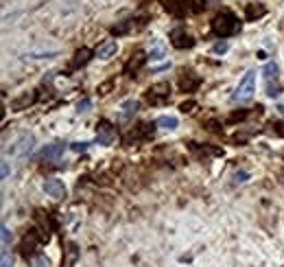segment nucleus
<instances>
[{
  "label": "nucleus",
  "mask_w": 284,
  "mask_h": 267,
  "mask_svg": "<svg viewBox=\"0 0 284 267\" xmlns=\"http://www.w3.org/2000/svg\"><path fill=\"white\" fill-rule=\"evenodd\" d=\"M239 29H240V22L236 20V16L230 13V11L218 13V16L212 20V31L218 37H230V35H234Z\"/></svg>",
  "instance_id": "1"
},
{
  "label": "nucleus",
  "mask_w": 284,
  "mask_h": 267,
  "mask_svg": "<svg viewBox=\"0 0 284 267\" xmlns=\"http://www.w3.org/2000/svg\"><path fill=\"white\" fill-rule=\"evenodd\" d=\"M254 92H256V70L249 68L247 73L243 74V79L239 81V88H236V92H234L232 99L239 101V103H247V101H251Z\"/></svg>",
  "instance_id": "2"
},
{
  "label": "nucleus",
  "mask_w": 284,
  "mask_h": 267,
  "mask_svg": "<svg viewBox=\"0 0 284 267\" xmlns=\"http://www.w3.org/2000/svg\"><path fill=\"white\" fill-rule=\"evenodd\" d=\"M171 99V83L169 81H157L147 90V101L151 105H162Z\"/></svg>",
  "instance_id": "3"
},
{
  "label": "nucleus",
  "mask_w": 284,
  "mask_h": 267,
  "mask_svg": "<svg viewBox=\"0 0 284 267\" xmlns=\"http://www.w3.org/2000/svg\"><path fill=\"white\" fill-rule=\"evenodd\" d=\"M33 145H35V136L29 134V132H24V134H20L11 143L9 153H11V156H26V153L33 151Z\"/></svg>",
  "instance_id": "4"
},
{
  "label": "nucleus",
  "mask_w": 284,
  "mask_h": 267,
  "mask_svg": "<svg viewBox=\"0 0 284 267\" xmlns=\"http://www.w3.org/2000/svg\"><path fill=\"white\" fill-rule=\"evenodd\" d=\"M171 44H173L175 49L184 50V49H193L195 40L190 33H186V29H173L171 31Z\"/></svg>",
  "instance_id": "5"
},
{
  "label": "nucleus",
  "mask_w": 284,
  "mask_h": 267,
  "mask_svg": "<svg viewBox=\"0 0 284 267\" xmlns=\"http://www.w3.org/2000/svg\"><path fill=\"white\" fill-rule=\"evenodd\" d=\"M44 193L48 197L62 199V197H66V184L62 180H57V177H50V180L44 182Z\"/></svg>",
  "instance_id": "6"
},
{
  "label": "nucleus",
  "mask_w": 284,
  "mask_h": 267,
  "mask_svg": "<svg viewBox=\"0 0 284 267\" xmlns=\"http://www.w3.org/2000/svg\"><path fill=\"white\" fill-rule=\"evenodd\" d=\"M96 140H99L101 145H111L116 140V129L111 127L107 121H103V123L96 127Z\"/></svg>",
  "instance_id": "7"
},
{
  "label": "nucleus",
  "mask_w": 284,
  "mask_h": 267,
  "mask_svg": "<svg viewBox=\"0 0 284 267\" xmlns=\"http://www.w3.org/2000/svg\"><path fill=\"white\" fill-rule=\"evenodd\" d=\"M66 151V145L64 143H53V145H46L44 149L40 151V158L42 160H57V158L64 156Z\"/></svg>",
  "instance_id": "8"
},
{
  "label": "nucleus",
  "mask_w": 284,
  "mask_h": 267,
  "mask_svg": "<svg viewBox=\"0 0 284 267\" xmlns=\"http://www.w3.org/2000/svg\"><path fill=\"white\" fill-rule=\"evenodd\" d=\"M35 103V92H22L20 97L11 101V110L13 112H22V110H29L31 105Z\"/></svg>",
  "instance_id": "9"
},
{
  "label": "nucleus",
  "mask_w": 284,
  "mask_h": 267,
  "mask_svg": "<svg viewBox=\"0 0 284 267\" xmlns=\"http://www.w3.org/2000/svg\"><path fill=\"white\" fill-rule=\"evenodd\" d=\"M199 83H201V77H199V74H195V73H184V74H181V79H179L181 92H193V90H197Z\"/></svg>",
  "instance_id": "10"
},
{
  "label": "nucleus",
  "mask_w": 284,
  "mask_h": 267,
  "mask_svg": "<svg viewBox=\"0 0 284 267\" xmlns=\"http://www.w3.org/2000/svg\"><path fill=\"white\" fill-rule=\"evenodd\" d=\"M37 243H40V237H37V230H29L22 239V254L24 256H31L35 252Z\"/></svg>",
  "instance_id": "11"
},
{
  "label": "nucleus",
  "mask_w": 284,
  "mask_h": 267,
  "mask_svg": "<svg viewBox=\"0 0 284 267\" xmlns=\"http://www.w3.org/2000/svg\"><path fill=\"white\" fill-rule=\"evenodd\" d=\"M147 59H149V57H147L144 53H136V55H131V59H129V62L125 64V73L131 74V77H133V74H136L138 70H140V68L144 66V64H147Z\"/></svg>",
  "instance_id": "12"
},
{
  "label": "nucleus",
  "mask_w": 284,
  "mask_h": 267,
  "mask_svg": "<svg viewBox=\"0 0 284 267\" xmlns=\"http://www.w3.org/2000/svg\"><path fill=\"white\" fill-rule=\"evenodd\" d=\"M116 50H118V44H116V40H107L103 42V44L96 49V57L99 59H109V57H114L116 55Z\"/></svg>",
  "instance_id": "13"
},
{
  "label": "nucleus",
  "mask_w": 284,
  "mask_h": 267,
  "mask_svg": "<svg viewBox=\"0 0 284 267\" xmlns=\"http://www.w3.org/2000/svg\"><path fill=\"white\" fill-rule=\"evenodd\" d=\"M138 112V101L136 99H127V101H123L120 103V112H118V116L123 121H127V119H131L133 114Z\"/></svg>",
  "instance_id": "14"
},
{
  "label": "nucleus",
  "mask_w": 284,
  "mask_h": 267,
  "mask_svg": "<svg viewBox=\"0 0 284 267\" xmlns=\"http://www.w3.org/2000/svg\"><path fill=\"white\" fill-rule=\"evenodd\" d=\"M264 13H267V9H264V4H260V2L247 4V9H245V18H247V22L258 20V18H262Z\"/></svg>",
  "instance_id": "15"
},
{
  "label": "nucleus",
  "mask_w": 284,
  "mask_h": 267,
  "mask_svg": "<svg viewBox=\"0 0 284 267\" xmlns=\"http://www.w3.org/2000/svg\"><path fill=\"white\" fill-rule=\"evenodd\" d=\"M90 57H92V50H90V49H79L77 53H74L72 68H81V66H86V64L90 62Z\"/></svg>",
  "instance_id": "16"
},
{
  "label": "nucleus",
  "mask_w": 284,
  "mask_h": 267,
  "mask_svg": "<svg viewBox=\"0 0 284 267\" xmlns=\"http://www.w3.org/2000/svg\"><path fill=\"white\" fill-rule=\"evenodd\" d=\"M155 125H157V127H162V129H169V132H173V129H177L179 121L175 119V116H171V114H164V116H160V119L155 121Z\"/></svg>",
  "instance_id": "17"
},
{
  "label": "nucleus",
  "mask_w": 284,
  "mask_h": 267,
  "mask_svg": "<svg viewBox=\"0 0 284 267\" xmlns=\"http://www.w3.org/2000/svg\"><path fill=\"white\" fill-rule=\"evenodd\" d=\"M278 70H280V68H278V64L276 62H269L267 64V66H264V79H267V83H276L278 81Z\"/></svg>",
  "instance_id": "18"
},
{
  "label": "nucleus",
  "mask_w": 284,
  "mask_h": 267,
  "mask_svg": "<svg viewBox=\"0 0 284 267\" xmlns=\"http://www.w3.org/2000/svg\"><path fill=\"white\" fill-rule=\"evenodd\" d=\"M166 9H169L173 16H181V13L186 11V2L184 0H171V2L166 4Z\"/></svg>",
  "instance_id": "19"
},
{
  "label": "nucleus",
  "mask_w": 284,
  "mask_h": 267,
  "mask_svg": "<svg viewBox=\"0 0 284 267\" xmlns=\"http://www.w3.org/2000/svg\"><path fill=\"white\" fill-rule=\"evenodd\" d=\"M92 110V99H81L77 103V112L79 114H86V112Z\"/></svg>",
  "instance_id": "20"
},
{
  "label": "nucleus",
  "mask_w": 284,
  "mask_h": 267,
  "mask_svg": "<svg viewBox=\"0 0 284 267\" xmlns=\"http://www.w3.org/2000/svg\"><path fill=\"white\" fill-rule=\"evenodd\" d=\"M9 243H11V230L7 226H2V252L9 250Z\"/></svg>",
  "instance_id": "21"
},
{
  "label": "nucleus",
  "mask_w": 284,
  "mask_h": 267,
  "mask_svg": "<svg viewBox=\"0 0 284 267\" xmlns=\"http://www.w3.org/2000/svg\"><path fill=\"white\" fill-rule=\"evenodd\" d=\"M282 95V88L278 86V83H273V86H267V97H271V99H276V97Z\"/></svg>",
  "instance_id": "22"
},
{
  "label": "nucleus",
  "mask_w": 284,
  "mask_h": 267,
  "mask_svg": "<svg viewBox=\"0 0 284 267\" xmlns=\"http://www.w3.org/2000/svg\"><path fill=\"white\" fill-rule=\"evenodd\" d=\"M249 180V173L247 171H236L234 173V182L236 184H243V182H247Z\"/></svg>",
  "instance_id": "23"
},
{
  "label": "nucleus",
  "mask_w": 284,
  "mask_h": 267,
  "mask_svg": "<svg viewBox=\"0 0 284 267\" xmlns=\"http://www.w3.org/2000/svg\"><path fill=\"white\" fill-rule=\"evenodd\" d=\"M35 267H50V261L46 259L44 254H40V256L35 259Z\"/></svg>",
  "instance_id": "24"
},
{
  "label": "nucleus",
  "mask_w": 284,
  "mask_h": 267,
  "mask_svg": "<svg viewBox=\"0 0 284 267\" xmlns=\"http://www.w3.org/2000/svg\"><path fill=\"white\" fill-rule=\"evenodd\" d=\"M74 259H77V245H70L68 247V265H72Z\"/></svg>",
  "instance_id": "25"
},
{
  "label": "nucleus",
  "mask_w": 284,
  "mask_h": 267,
  "mask_svg": "<svg viewBox=\"0 0 284 267\" xmlns=\"http://www.w3.org/2000/svg\"><path fill=\"white\" fill-rule=\"evenodd\" d=\"M162 57H164V50H162V49L151 50V55H149V59H151V62H155V59H162Z\"/></svg>",
  "instance_id": "26"
},
{
  "label": "nucleus",
  "mask_w": 284,
  "mask_h": 267,
  "mask_svg": "<svg viewBox=\"0 0 284 267\" xmlns=\"http://www.w3.org/2000/svg\"><path fill=\"white\" fill-rule=\"evenodd\" d=\"M87 147H90L87 143H74V145H72V151L81 153V151H87Z\"/></svg>",
  "instance_id": "27"
},
{
  "label": "nucleus",
  "mask_w": 284,
  "mask_h": 267,
  "mask_svg": "<svg viewBox=\"0 0 284 267\" xmlns=\"http://www.w3.org/2000/svg\"><path fill=\"white\" fill-rule=\"evenodd\" d=\"M214 53H225L227 50V42H218V44H214Z\"/></svg>",
  "instance_id": "28"
},
{
  "label": "nucleus",
  "mask_w": 284,
  "mask_h": 267,
  "mask_svg": "<svg viewBox=\"0 0 284 267\" xmlns=\"http://www.w3.org/2000/svg\"><path fill=\"white\" fill-rule=\"evenodd\" d=\"M13 265V259L9 256V252H2V267H11Z\"/></svg>",
  "instance_id": "29"
},
{
  "label": "nucleus",
  "mask_w": 284,
  "mask_h": 267,
  "mask_svg": "<svg viewBox=\"0 0 284 267\" xmlns=\"http://www.w3.org/2000/svg\"><path fill=\"white\" fill-rule=\"evenodd\" d=\"M114 86V81H107V83H101L99 86V95H107V90Z\"/></svg>",
  "instance_id": "30"
},
{
  "label": "nucleus",
  "mask_w": 284,
  "mask_h": 267,
  "mask_svg": "<svg viewBox=\"0 0 284 267\" xmlns=\"http://www.w3.org/2000/svg\"><path fill=\"white\" fill-rule=\"evenodd\" d=\"M193 107H195V101H188V103H181V105H179V110L186 114V112H193Z\"/></svg>",
  "instance_id": "31"
},
{
  "label": "nucleus",
  "mask_w": 284,
  "mask_h": 267,
  "mask_svg": "<svg viewBox=\"0 0 284 267\" xmlns=\"http://www.w3.org/2000/svg\"><path fill=\"white\" fill-rule=\"evenodd\" d=\"M273 132L284 138V123H273Z\"/></svg>",
  "instance_id": "32"
},
{
  "label": "nucleus",
  "mask_w": 284,
  "mask_h": 267,
  "mask_svg": "<svg viewBox=\"0 0 284 267\" xmlns=\"http://www.w3.org/2000/svg\"><path fill=\"white\" fill-rule=\"evenodd\" d=\"M7 175H9V165L2 162V180H7Z\"/></svg>",
  "instance_id": "33"
},
{
  "label": "nucleus",
  "mask_w": 284,
  "mask_h": 267,
  "mask_svg": "<svg viewBox=\"0 0 284 267\" xmlns=\"http://www.w3.org/2000/svg\"><path fill=\"white\" fill-rule=\"evenodd\" d=\"M278 112H280V114L284 116V103H280V105H278Z\"/></svg>",
  "instance_id": "34"
}]
</instances>
